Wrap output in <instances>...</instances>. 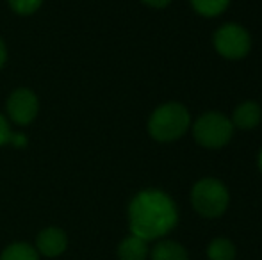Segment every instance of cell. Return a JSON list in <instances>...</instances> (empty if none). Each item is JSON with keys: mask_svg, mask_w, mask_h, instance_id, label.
Masks as SVG:
<instances>
[{"mask_svg": "<svg viewBox=\"0 0 262 260\" xmlns=\"http://www.w3.org/2000/svg\"><path fill=\"white\" fill-rule=\"evenodd\" d=\"M262 120V109L255 102H245L232 114V125L243 130L255 129Z\"/></svg>", "mask_w": 262, "mask_h": 260, "instance_id": "obj_8", "label": "cell"}, {"mask_svg": "<svg viewBox=\"0 0 262 260\" xmlns=\"http://www.w3.org/2000/svg\"><path fill=\"white\" fill-rule=\"evenodd\" d=\"M6 57H7V52H6V45H4V41L0 39V68L4 66L6 63Z\"/></svg>", "mask_w": 262, "mask_h": 260, "instance_id": "obj_17", "label": "cell"}, {"mask_svg": "<svg viewBox=\"0 0 262 260\" xmlns=\"http://www.w3.org/2000/svg\"><path fill=\"white\" fill-rule=\"evenodd\" d=\"M189 123L191 118L187 109L177 102H169L156 109V112L150 116L148 132L159 143H171L186 134Z\"/></svg>", "mask_w": 262, "mask_h": 260, "instance_id": "obj_2", "label": "cell"}, {"mask_svg": "<svg viewBox=\"0 0 262 260\" xmlns=\"http://www.w3.org/2000/svg\"><path fill=\"white\" fill-rule=\"evenodd\" d=\"M177 207L166 193L159 189H145L138 193L128 207V223L132 235L154 241L171 232L177 225Z\"/></svg>", "mask_w": 262, "mask_h": 260, "instance_id": "obj_1", "label": "cell"}, {"mask_svg": "<svg viewBox=\"0 0 262 260\" xmlns=\"http://www.w3.org/2000/svg\"><path fill=\"white\" fill-rule=\"evenodd\" d=\"M193 134L198 145L205 146V148H221L232 139L234 125L227 116L210 111L202 114L194 122Z\"/></svg>", "mask_w": 262, "mask_h": 260, "instance_id": "obj_4", "label": "cell"}, {"mask_svg": "<svg viewBox=\"0 0 262 260\" xmlns=\"http://www.w3.org/2000/svg\"><path fill=\"white\" fill-rule=\"evenodd\" d=\"M150 250L148 241L138 235H128L118 246V257L120 260H146Z\"/></svg>", "mask_w": 262, "mask_h": 260, "instance_id": "obj_9", "label": "cell"}, {"mask_svg": "<svg viewBox=\"0 0 262 260\" xmlns=\"http://www.w3.org/2000/svg\"><path fill=\"white\" fill-rule=\"evenodd\" d=\"M145 4H148V6L152 7H166L171 0H143Z\"/></svg>", "mask_w": 262, "mask_h": 260, "instance_id": "obj_16", "label": "cell"}, {"mask_svg": "<svg viewBox=\"0 0 262 260\" xmlns=\"http://www.w3.org/2000/svg\"><path fill=\"white\" fill-rule=\"evenodd\" d=\"M9 6L14 13L18 14H32L39 6H41V0H9Z\"/></svg>", "mask_w": 262, "mask_h": 260, "instance_id": "obj_14", "label": "cell"}, {"mask_svg": "<svg viewBox=\"0 0 262 260\" xmlns=\"http://www.w3.org/2000/svg\"><path fill=\"white\" fill-rule=\"evenodd\" d=\"M209 260H235V246L225 237H217L207 248Z\"/></svg>", "mask_w": 262, "mask_h": 260, "instance_id": "obj_12", "label": "cell"}, {"mask_svg": "<svg viewBox=\"0 0 262 260\" xmlns=\"http://www.w3.org/2000/svg\"><path fill=\"white\" fill-rule=\"evenodd\" d=\"M152 260H189L182 244L175 241H161L154 246Z\"/></svg>", "mask_w": 262, "mask_h": 260, "instance_id": "obj_10", "label": "cell"}, {"mask_svg": "<svg viewBox=\"0 0 262 260\" xmlns=\"http://www.w3.org/2000/svg\"><path fill=\"white\" fill-rule=\"evenodd\" d=\"M250 34L237 23H225L214 34V49L225 59H243L250 52Z\"/></svg>", "mask_w": 262, "mask_h": 260, "instance_id": "obj_5", "label": "cell"}, {"mask_svg": "<svg viewBox=\"0 0 262 260\" xmlns=\"http://www.w3.org/2000/svg\"><path fill=\"white\" fill-rule=\"evenodd\" d=\"M228 2L230 0H191L194 11L200 13L202 16H209V18L217 16L220 13H223L227 9Z\"/></svg>", "mask_w": 262, "mask_h": 260, "instance_id": "obj_13", "label": "cell"}, {"mask_svg": "<svg viewBox=\"0 0 262 260\" xmlns=\"http://www.w3.org/2000/svg\"><path fill=\"white\" fill-rule=\"evenodd\" d=\"M259 168H260V171H262V150H260V155H259Z\"/></svg>", "mask_w": 262, "mask_h": 260, "instance_id": "obj_18", "label": "cell"}, {"mask_svg": "<svg viewBox=\"0 0 262 260\" xmlns=\"http://www.w3.org/2000/svg\"><path fill=\"white\" fill-rule=\"evenodd\" d=\"M68 248V237L57 226H50L39 232L38 239H36V251L49 258H55L62 255Z\"/></svg>", "mask_w": 262, "mask_h": 260, "instance_id": "obj_7", "label": "cell"}, {"mask_svg": "<svg viewBox=\"0 0 262 260\" xmlns=\"http://www.w3.org/2000/svg\"><path fill=\"white\" fill-rule=\"evenodd\" d=\"M38 98L29 89H16L7 100V112L18 125H27L38 114Z\"/></svg>", "mask_w": 262, "mask_h": 260, "instance_id": "obj_6", "label": "cell"}, {"mask_svg": "<svg viewBox=\"0 0 262 260\" xmlns=\"http://www.w3.org/2000/svg\"><path fill=\"white\" fill-rule=\"evenodd\" d=\"M191 203L204 218H217L228 207V191L223 182L216 178H204L194 184L191 191Z\"/></svg>", "mask_w": 262, "mask_h": 260, "instance_id": "obj_3", "label": "cell"}, {"mask_svg": "<svg viewBox=\"0 0 262 260\" xmlns=\"http://www.w3.org/2000/svg\"><path fill=\"white\" fill-rule=\"evenodd\" d=\"M0 260H39V253L27 243H13L2 251Z\"/></svg>", "mask_w": 262, "mask_h": 260, "instance_id": "obj_11", "label": "cell"}, {"mask_svg": "<svg viewBox=\"0 0 262 260\" xmlns=\"http://www.w3.org/2000/svg\"><path fill=\"white\" fill-rule=\"evenodd\" d=\"M11 137H13V135H11L9 125H7L6 118H4V116L0 114V146L6 145V143H9Z\"/></svg>", "mask_w": 262, "mask_h": 260, "instance_id": "obj_15", "label": "cell"}]
</instances>
